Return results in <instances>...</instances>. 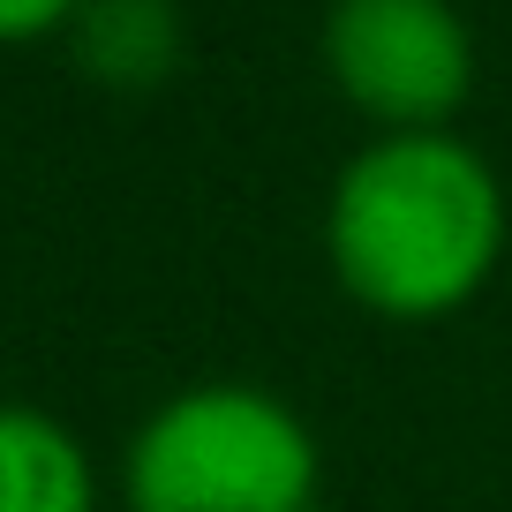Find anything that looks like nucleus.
I'll use <instances>...</instances> for the list:
<instances>
[{
    "mask_svg": "<svg viewBox=\"0 0 512 512\" xmlns=\"http://www.w3.org/2000/svg\"><path fill=\"white\" fill-rule=\"evenodd\" d=\"M332 279L392 324L467 309L505 256L497 166L452 128H400L362 144L324 204Z\"/></svg>",
    "mask_w": 512,
    "mask_h": 512,
    "instance_id": "obj_1",
    "label": "nucleus"
},
{
    "mask_svg": "<svg viewBox=\"0 0 512 512\" xmlns=\"http://www.w3.org/2000/svg\"><path fill=\"white\" fill-rule=\"evenodd\" d=\"M317 437L264 384H189L159 400L121 460L128 512H324Z\"/></svg>",
    "mask_w": 512,
    "mask_h": 512,
    "instance_id": "obj_2",
    "label": "nucleus"
},
{
    "mask_svg": "<svg viewBox=\"0 0 512 512\" xmlns=\"http://www.w3.org/2000/svg\"><path fill=\"white\" fill-rule=\"evenodd\" d=\"M324 68L384 136L445 128L475 91V31L452 0H332Z\"/></svg>",
    "mask_w": 512,
    "mask_h": 512,
    "instance_id": "obj_3",
    "label": "nucleus"
},
{
    "mask_svg": "<svg viewBox=\"0 0 512 512\" xmlns=\"http://www.w3.org/2000/svg\"><path fill=\"white\" fill-rule=\"evenodd\" d=\"M0 512H98L83 437L31 400H0Z\"/></svg>",
    "mask_w": 512,
    "mask_h": 512,
    "instance_id": "obj_4",
    "label": "nucleus"
},
{
    "mask_svg": "<svg viewBox=\"0 0 512 512\" xmlns=\"http://www.w3.org/2000/svg\"><path fill=\"white\" fill-rule=\"evenodd\" d=\"M76 68L106 91H151L181 68V8L174 0H83L68 23Z\"/></svg>",
    "mask_w": 512,
    "mask_h": 512,
    "instance_id": "obj_5",
    "label": "nucleus"
},
{
    "mask_svg": "<svg viewBox=\"0 0 512 512\" xmlns=\"http://www.w3.org/2000/svg\"><path fill=\"white\" fill-rule=\"evenodd\" d=\"M83 16V0H0V46H31L46 31H68Z\"/></svg>",
    "mask_w": 512,
    "mask_h": 512,
    "instance_id": "obj_6",
    "label": "nucleus"
}]
</instances>
